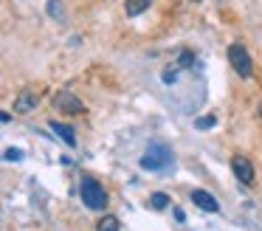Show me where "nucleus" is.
<instances>
[{"mask_svg":"<svg viewBox=\"0 0 262 231\" xmlns=\"http://www.w3.org/2000/svg\"><path fill=\"white\" fill-rule=\"evenodd\" d=\"M192 203L198 208H203V212H220V203H217V197H211L206 189H194L192 192Z\"/></svg>","mask_w":262,"mask_h":231,"instance_id":"423d86ee","label":"nucleus"},{"mask_svg":"<svg viewBox=\"0 0 262 231\" xmlns=\"http://www.w3.org/2000/svg\"><path fill=\"white\" fill-rule=\"evenodd\" d=\"M231 169H234V175H237L239 183H245V186L254 183V166H251V161L245 155H234L231 158Z\"/></svg>","mask_w":262,"mask_h":231,"instance_id":"39448f33","label":"nucleus"},{"mask_svg":"<svg viewBox=\"0 0 262 231\" xmlns=\"http://www.w3.org/2000/svg\"><path fill=\"white\" fill-rule=\"evenodd\" d=\"M228 62H231V68L243 79H251V73H254V62H251V54L245 51V45H239V43L228 45Z\"/></svg>","mask_w":262,"mask_h":231,"instance_id":"7ed1b4c3","label":"nucleus"},{"mask_svg":"<svg viewBox=\"0 0 262 231\" xmlns=\"http://www.w3.org/2000/svg\"><path fill=\"white\" fill-rule=\"evenodd\" d=\"M152 6V0H124V11L127 17H138L141 11H147Z\"/></svg>","mask_w":262,"mask_h":231,"instance_id":"1a4fd4ad","label":"nucleus"},{"mask_svg":"<svg viewBox=\"0 0 262 231\" xmlns=\"http://www.w3.org/2000/svg\"><path fill=\"white\" fill-rule=\"evenodd\" d=\"M3 158H6V161H20V158H23V152H20V150H14V146H9V150H6V155H3Z\"/></svg>","mask_w":262,"mask_h":231,"instance_id":"2eb2a0df","label":"nucleus"},{"mask_svg":"<svg viewBox=\"0 0 262 231\" xmlns=\"http://www.w3.org/2000/svg\"><path fill=\"white\" fill-rule=\"evenodd\" d=\"M214 124H217L214 116H203V118H198V121H194V127H198V130H209V127H214Z\"/></svg>","mask_w":262,"mask_h":231,"instance_id":"4468645a","label":"nucleus"},{"mask_svg":"<svg viewBox=\"0 0 262 231\" xmlns=\"http://www.w3.org/2000/svg\"><path fill=\"white\" fill-rule=\"evenodd\" d=\"M79 195H82V203H85L88 208H93V212H102V208L107 206V192H104V186L99 183L93 175H82Z\"/></svg>","mask_w":262,"mask_h":231,"instance_id":"f03ea898","label":"nucleus"},{"mask_svg":"<svg viewBox=\"0 0 262 231\" xmlns=\"http://www.w3.org/2000/svg\"><path fill=\"white\" fill-rule=\"evenodd\" d=\"M37 93H31V90H20L17 93V99H14V110L17 113H31L37 107Z\"/></svg>","mask_w":262,"mask_h":231,"instance_id":"0eeeda50","label":"nucleus"},{"mask_svg":"<svg viewBox=\"0 0 262 231\" xmlns=\"http://www.w3.org/2000/svg\"><path fill=\"white\" fill-rule=\"evenodd\" d=\"M149 206H152V208H158V212H161V208H166V206H169V197H166L164 192H155V195H149Z\"/></svg>","mask_w":262,"mask_h":231,"instance_id":"9b49d317","label":"nucleus"},{"mask_svg":"<svg viewBox=\"0 0 262 231\" xmlns=\"http://www.w3.org/2000/svg\"><path fill=\"white\" fill-rule=\"evenodd\" d=\"M96 231H119V217H113V214H104V217L99 220Z\"/></svg>","mask_w":262,"mask_h":231,"instance_id":"9d476101","label":"nucleus"},{"mask_svg":"<svg viewBox=\"0 0 262 231\" xmlns=\"http://www.w3.org/2000/svg\"><path fill=\"white\" fill-rule=\"evenodd\" d=\"M175 79H178V71H175V68H166V71H164V82L172 85Z\"/></svg>","mask_w":262,"mask_h":231,"instance_id":"dca6fc26","label":"nucleus"},{"mask_svg":"<svg viewBox=\"0 0 262 231\" xmlns=\"http://www.w3.org/2000/svg\"><path fill=\"white\" fill-rule=\"evenodd\" d=\"M172 166H175V155L164 141H152L141 155V169H149V172H169Z\"/></svg>","mask_w":262,"mask_h":231,"instance_id":"f257e3e1","label":"nucleus"},{"mask_svg":"<svg viewBox=\"0 0 262 231\" xmlns=\"http://www.w3.org/2000/svg\"><path fill=\"white\" fill-rule=\"evenodd\" d=\"M48 14L54 17V20H65V9H62V3H59V0H48Z\"/></svg>","mask_w":262,"mask_h":231,"instance_id":"f8f14e48","label":"nucleus"},{"mask_svg":"<svg viewBox=\"0 0 262 231\" xmlns=\"http://www.w3.org/2000/svg\"><path fill=\"white\" fill-rule=\"evenodd\" d=\"M48 127H51L54 135H57V138H62L68 146H76V133H74V127H68V124H59V121H51Z\"/></svg>","mask_w":262,"mask_h":231,"instance_id":"6e6552de","label":"nucleus"},{"mask_svg":"<svg viewBox=\"0 0 262 231\" xmlns=\"http://www.w3.org/2000/svg\"><path fill=\"white\" fill-rule=\"evenodd\" d=\"M192 62H194V54H192V51H181V56H178V65H181V68H192Z\"/></svg>","mask_w":262,"mask_h":231,"instance_id":"ddd939ff","label":"nucleus"},{"mask_svg":"<svg viewBox=\"0 0 262 231\" xmlns=\"http://www.w3.org/2000/svg\"><path fill=\"white\" fill-rule=\"evenodd\" d=\"M54 107L62 113H85V104H82V99H76L71 90H59L57 96H54Z\"/></svg>","mask_w":262,"mask_h":231,"instance_id":"20e7f679","label":"nucleus"}]
</instances>
